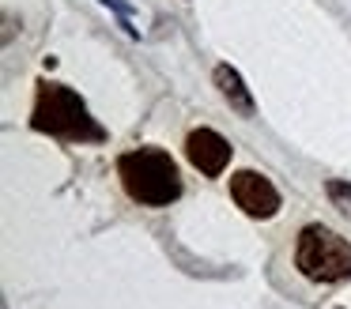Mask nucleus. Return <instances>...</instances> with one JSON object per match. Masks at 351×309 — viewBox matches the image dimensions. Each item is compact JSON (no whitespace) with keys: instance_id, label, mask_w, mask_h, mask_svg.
I'll use <instances>...</instances> for the list:
<instances>
[{"instance_id":"f257e3e1","label":"nucleus","mask_w":351,"mask_h":309,"mask_svg":"<svg viewBox=\"0 0 351 309\" xmlns=\"http://www.w3.org/2000/svg\"><path fill=\"white\" fill-rule=\"evenodd\" d=\"M31 125H34V132L72 140V143H102L106 140V128L91 117L84 98L76 90H69L64 83H38Z\"/></svg>"},{"instance_id":"f03ea898","label":"nucleus","mask_w":351,"mask_h":309,"mask_svg":"<svg viewBox=\"0 0 351 309\" xmlns=\"http://www.w3.org/2000/svg\"><path fill=\"white\" fill-rule=\"evenodd\" d=\"M117 177H121L125 193L144 208H167L182 196L178 162L159 147H136L121 155L117 158Z\"/></svg>"},{"instance_id":"7ed1b4c3","label":"nucleus","mask_w":351,"mask_h":309,"mask_svg":"<svg viewBox=\"0 0 351 309\" xmlns=\"http://www.w3.org/2000/svg\"><path fill=\"white\" fill-rule=\"evenodd\" d=\"M295 264L313 283H340V279H351V245L336 230L313 223L298 234Z\"/></svg>"},{"instance_id":"20e7f679","label":"nucleus","mask_w":351,"mask_h":309,"mask_svg":"<svg viewBox=\"0 0 351 309\" xmlns=\"http://www.w3.org/2000/svg\"><path fill=\"white\" fill-rule=\"evenodd\" d=\"M230 196H234V203L250 219H272L276 211H280V193H276V185L257 170H238L234 177H230Z\"/></svg>"},{"instance_id":"39448f33","label":"nucleus","mask_w":351,"mask_h":309,"mask_svg":"<svg viewBox=\"0 0 351 309\" xmlns=\"http://www.w3.org/2000/svg\"><path fill=\"white\" fill-rule=\"evenodd\" d=\"M185 155H189V162L197 166L204 177H219V173L227 170L234 147H230L215 128H193L189 140H185Z\"/></svg>"},{"instance_id":"423d86ee","label":"nucleus","mask_w":351,"mask_h":309,"mask_svg":"<svg viewBox=\"0 0 351 309\" xmlns=\"http://www.w3.org/2000/svg\"><path fill=\"white\" fill-rule=\"evenodd\" d=\"M215 87H219L223 102H227L238 117H253V95H250V87H245V79L238 75V68H230V64L215 68Z\"/></svg>"},{"instance_id":"0eeeda50","label":"nucleus","mask_w":351,"mask_h":309,"mask_svg":"<svg viewBox=\"0 0 351 309\" xmlns=\"http://www.w3.org/2000/svg\"><path fill=\"white\" fill-rule=\"evenodd\" d=\"M325 193H328V200H332L336 208L351 215V185H348V181H328Z\"/></svg>"}]
</instances>
